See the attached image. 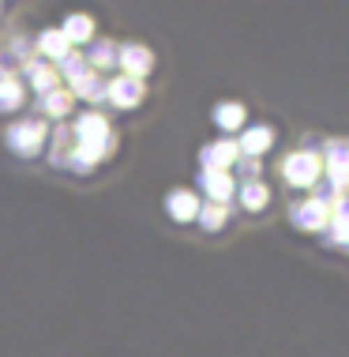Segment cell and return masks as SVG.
<instances>
[{
	"mask_svg": "<svg viewBox=\"0 0 349 357\" xmlns=\"http://www.w3.org/2000/svg\"><path fill=\"white\" fill-rule=\"evenodd\" d=\"M38 50H42V56H49V61L61 64L68 53H72V42L61 34V31H42L38 34Z\"/></svg>",
	"mask_w": 349,
	"mask_h": 357,
	"instance_id": "obj_12",
	"label": "cell"
},
{
	"mask_svg": "<svg viewBox=\"0 0 349 357\" xmlns=\"http://www.w3.org/2000/svg\"><path fill=\"white\" fill-rule=\"evenodd\" d=\"M237 158H240L237 139H218V143H207V147L199 151L203 169H218V173H226V169H229Z\"/></svg>",
	"mask_w": 349,
	"mask_h": 357,
	"instance_id": "obj_4",
	"label": "cell"
},
{
	"mask_svg": "<svg viewBox=\"0 0 349 357\" xmlns=\"http://www.w3.org/2000/svg\"><path fill=\"white\" fill-rule=\"evenodd\" d=\"M245 113L248 109L240 102H222L218 109H215V124H218L222 132H237L240 124H245Z\"/></svg>",
	"mask_w": 349,
	"mask_h": 357,
	"instance_id": "obj_13",
	"label": "cell"
},
{
	"mask_svg": "<svg viewBox=\"0 0 349 357\" xmlns=\"http://www.w3.org/2000/svg\"><path fill=\"white\" fill-rule=\"evenodd\" d=\"M270 143H274V132L267 124H256V128H248L237 139V151H240V158H259L263 151H270Z\"/></svg>",
	"mask_w": 349,
	"mask_h": 357,
	"instance_id": "obj_8",
	"label": "cell"
},
{
	"mask_svg": "<svg viewBox=\"0 0 349 357\" xmlns=\"http://www.w3.org/2000/svg\"><path fill=\"white\" fill-rule=\"evenodd\" d=\"M23 75H26V83H31L38 94L56 91V72L49 68V64H42V61H26V64H23Z\"/></svg>",
	"mask_w": 349,
	"mask_h": 357,
	"instance_id": "obj_11",
	"label": "cell"
},
{
	"mask_svg": "<svg viewBox=\"0 0 349 357\" xmlns=\"http://www.w3.org/2000/svg\"><path fill=\"white\" fill-rule=\"evenodd\" d=\"M19 102H23V86H19L15 79H8L4 86H0V113L19 109Z\"/></svg>",
	"mask_w": 349,
	"mask_h": 357,
	"instance_id": "obj_20",
	"label": "cell"
},
{
	"mask_svg": "<svg viewBox=\"0 0 349 357\" xmlns=\"http://www.w3.org/2000/svg\"><path fill=\"white\" fill-rule=\"evenodd\" d=\"M61 34L68 38V42H91V34H94V19H91V15H68V19H64V26H61Z\"/></svg>",
	"mask_w": 349,
	"mask_h": 357,
	"instance_id": "obj_14",
	"label": "cell"
},
{
	"mask_svg": "<svg viewBox=\"0 0 349 357\" xmlns=\"http://www.w3.org/2000/svg\"><path fill=\"white\" fill-rule=\"evenodd\" d=\"M42 109L49 113V117H64V113L72 109V91H49V94H42Z\"/></svg>",
	"mask_w": 349,
	"mask_h": 357,
	"instance_id": "obj_18",
	"label": "cell"
},
{
	"mask_svg": "<svg viewBox=\"0 0 349 357\" xmlns=\"http://www.w3.org/2000/svg\"><path fill=\"white\" fill-rule=\"evenodd\" d=\"M61 75H68V79H83V75H86V56L83 53H68L64 56V61H61Z\"/></svg>",
	"mask_w": 349,
	"mask_h": 357,
	"instance_id": "obj_21",
	"label": "cell"
},
{
	"mask_svg": "<svg viewBox=\"0 0 349 357\" xmlns=\"http://www.w3.org/2000/svg\"><path fill=\"white\" fill-rule=\"evenodd\" d=\"M8 147L15 154H23V158H34L38 151L45 147V124L38 117H26V121H15L12 128H8Z\"/></svg>",
	"mask_w": 349,
	"mask_h": 357,
	"instance_id": "obj_2",
	"label": "cell"
},
{
	"mask_svg": "<svg viewBox=\"0 0 349 357\" xmlns=\"http://www.w3.org/2000/svg\"><path fill=\"white\" fill-rule=\"evenodd\" d=\"M240 173H245L248 181L259 177V158H240Z\"/></svg>",
	"mask_w": 349,
	"mask_h": 357,
	"instance_id": "obj_22",
	"label": "cell"
},
{
	"mask_svg": "<svg viewBox=\"0 0 349 357\" xmlns=\"http://www.w3.org/2000/svg\"><path fill=\"white\" fill-rule=\"evenodd\" d=\"M289 218L297 222L300 229H327V222H331V207H323V204H316V199H300V204L289 211Z\"/></svg>",
	"mask_w": 349,
	"mask_h": 357,
	"instance_id": "obj_5",
	"label": "cell"
},
{
	"mask_svg": "<svg viewBox=\"0 0 349 357\" xmlns=\"http://www.w3.org/2000/svg\"><path fill=\"white\" fill-rule=\"evenodd\" d=\"M323 177H327V185H331L334 192L349 188V139H331V143H327Z\"/></svg>",
	"mask_w": 349,
	"mask_h": 357,
	"instance_id": "obj_3",
	"label": "cell"
},
{
	"mask_svg": "<svg viewBox=\"0 0 349 357\" xmlns=\"http://www.w3.org/2000/svg\"><path fill=\"white\" fill-rule=\"evenodd\" d=\"M199 199L192 196L188 188H177V192H169V199H166V211H169V218L173 222H192V218H199Z\"/></svg>",
	"mask_w": 349,
	"mask_h": 357,
	"instance_id": "obj_9",
	"label": "cell"
},
{
	"mask_svg": "<svg viewBox=\"0 0 349 357\" xmlns=\"http://www.w3.org/2000/svg\"><path fill=\"white\" fill-rule=\"evenodd\" d=\"M116 45L113 42H94L91 50H86V64H94V68H109V64H116Z\"/></svg>",
	"mask_w": 349,
	"mask_h": 357,
	"instance_id": "obj_17",
	"label": "cell"
},
{
	"mask_svg": "<svg viewBox=\"0 0 349 357\" xmlns=\"http://www.w3.org/2000/svg\"><path fill=\"white\" fill-rule=\"evenodd\" d=\"M143 98V79H132V75H124V79H113L109 83V102L121 105V109H132V105H139Z\"/></svg>",
	"mask_w": 349,
	"mask_h": 357,
	"instance_id": "obj_10",
	"label": "cell"
},
{
	"mask_svg": "<svg viewBox=\"0 0 349 357\" xmlns=\"http://www.w3.org/2000/svg\"><path fill=\"white\" fill-rule=\"evenodd\" d=\"M116 64H121L132 79H143V75L154 68V56H150V50H143V45H124V50L116 53Z\"/></svg>",
	"mask_w": 349,
	"mask_h": 357,
	"instance_id": "obj_7",
	"label": "cell"
},
{
	"mask_svg": "<svg viewBox=\"0 0 349 357\" xmlns=\"http://www.w3.org/2000/svg\"><path fill=\"white\" fill-rule=\"evenodd\" d=\"M270 199V192L263 181H248V185H240V207L245 211H263Z\"/></svg>",
	"mask_w": 349,
	"mask_h": 357,
	"instance_id": "obj_15",
	"label": "cell"
},
{
	"mask_svg": "<svg viewBox=\"0 0 349 357\" xmlns=\"http://www.w3.org/2000/svg\"><path fill=\"white\" fill-rule=\"evenodd\" d=\"M282 177L297 188H316L323 181V162L316 158V151H293L282 162Z\"/></svg>",
	"mask_w": 349,
	"mask_h": 357,
	"instance_id": "obj_1",
	"label": "cell"
},
{
	"mask_svg": "<svg viewBox=\"0 0 349 357\" xmlns=\"http://www.w3.org/2000/svg\"><path fill=\"white\" fill-rule=\"evenodd\" d=\"M199 222H203V229H207V234H218V229L226 226V207L203 204V207H199Z\"/></svg>",
	"mask_w": 349,
	"mask_h": 357,
	"instance_id": "obj_19",
	"label": "cell"
},
{
	"mask_svg": "<svg viewBox=\"0 0 349 357\" xmlns=\"http://www.w3.org/2000/svg\"><path fill=\"white\" fill-rule=\"evenodd\" d=\"M199 185H203V192H207L210 204H218V207H226L229 199H233V177H229V173L203 169V173H199Z\"/></svg>",
	"mask_w": 349,
	"mask_h": 357,
	"instance_id": "obj_6",
	"label": "cell"
},
{
	"mask_svg": "<svg viewBox=\"0 0 349 357\" xmlns=\"http://www.w3.org/2000/svg\"><path fill=\"white\" fill-rule=\"evenodd\" d=\"M72 86H75V94H83L86 102H105V98H109V86H105L94 72H86L83 79H75Z\"/></svg>",
	"mask_w": 349,
	"mask_h": 357,
	"instance_id": "obj_16",
	"label": "cell"
}]
</instances>
